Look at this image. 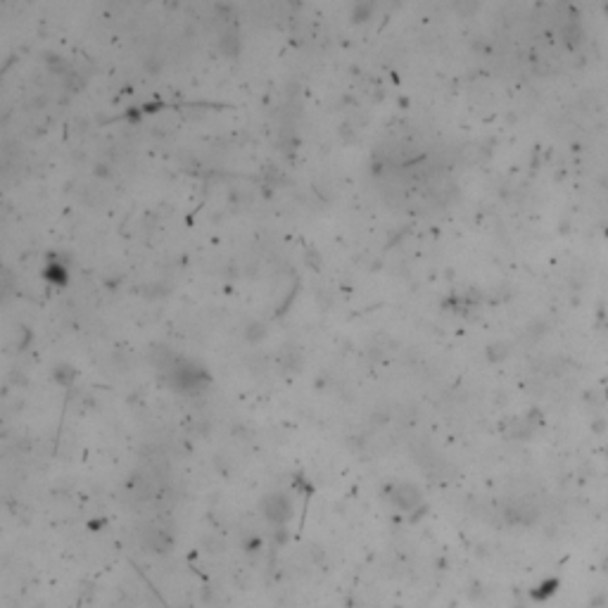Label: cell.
<instances>
[{
    "label": "cell",
    "mask_w": 608,
    "mask_h": 608,
    "mask_svg": "<svg viewBox=\"0 0 608 608\" xmlns=\"http://www.w3.org/2000/svg\"><path fill=\"white\" fill-rule=\"evenodd\" d=\"M171 380H174V385H176L179 390H188V392H190V390H197V387L207 385L209 375H207L197 364L179 361V364H174V369H171Z\"/></svg>",
    "instance_id": "6da1fadb"
},
{
    "label": "cell",
    "mask_w": 608,
    "mask_h": 608,
    "mask_svg": "<svg viewBox=\"0 0 608 608\" xmlns=\"http://www.w3.org/2000/svg\"><path fill=\"white\" fill-rule=\"evenodd\" d=\"M48 278H52L55 283H64V266H60V264H50Z\"/></svg>",
    "instance_id": "7a4b0ae2"
}]
</instances>
